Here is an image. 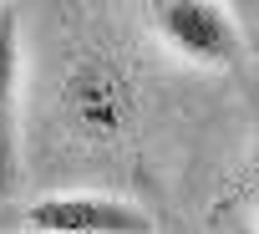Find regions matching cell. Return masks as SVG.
<instances>
[{
	"label": "cell",
	"mask_w": 259,
	"mask_h": 234,
	"mask_svg": "<svg viewBox=\"0 0 259 234\" xmlns=\"http://www.w3.org/2000/svg\"><path fill=\"white\" fill-rule=\"evenodd\" d=\"M148 26L188 66L234 71L244 61V51H249V36L239 26V11L208 6V0H163V6H148Z\"/></svg>",
	"instance_id": "cell-1"
},
{
	"label": "cell",
	"mask_w": 259,
	"mask_h": 234,
	"mask_svg": "<svg viewBox=\"0 0 259 234\" xmlns=\"http://www.w3.org/2000/svg\"><path fill=\"white\" fill-rule=\"evenodd\" d=\"M61 107L71 117V128L92 143H117L127 138L138 117V97L127 87V76L107 61V56H81L66 82H61Z\"/></svg>",
	"instance_id": "cell-2"
},
{
	"label": "cell",
	"mask_w": 259,
	"mask_h": 234,
	"mask_svg": "<svg viewBox=\"0 0 259 234\" xmlns=\"http://www.w3.org/2000/svg\"><path fill=\"white\" fill-rule=\"evenodd\" d=\"M31 234H158L148 204L122 193H46L26 209Z\"/></svg>",
	"instance_id": "cell-3"
},
{
	"label": "cell",
	"mask_w": 259,
	"mask_h": 234,
	"mask_svg": "<svg viewBox=\"0 0 259 234\" xmlns=\"http://www.w3.org/2000/svg\"><path fill=\"white\" fill-rule=\"evenodd\" d=\"M21 92H26V36L21 16L0 6V204L21 188Z\"/></svg>",
	"instance_id": "cell-4"
},
{
	"label": "cell",
	"mask_w": 259,
	"mask_h": 234,
	"mask_svg": "<svg viewBox=\"0 0 259 234\" xmlns=\"http://www.w3.org/2000/svg\"><path fill=\"white\" fill-rule=\"evenodd\" d=\"M249 234H259V224H254V229H249Z\"/></svg>",
	"instance_id": "cell-5"
},
{
	"label": "cell",
	"mask_w": 259,
	"mask_h": 234,
	"mask_svg": "<svg viewBox=\"0 0 259 234\" xmlns=\"http://www.w3.org/2000/svg\"><path fill=\"white\" fill-rule=\"evenodd\" d=\"M21 234H26V229H21Z\"/></svg>",
	"instance_id": "cell-6"
}]
</instances>
